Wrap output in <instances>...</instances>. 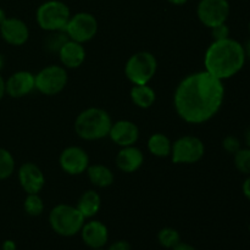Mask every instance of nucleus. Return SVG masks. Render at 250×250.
Listing matches in <instances>:
<instances>
[{
	"mask_svg": "<svg viewBox=\"0 0 250 250\" xmlns=\"http://www.w3.org/2000/svg\"><path fill=\"white\" fill-rule=\"evenodd\" d=\"M244 48V53H246V58L250 59V39L246 43V45L243 46Z\"/></svg>",
	"mask_w": 250,
	"mask_h": 250,
	"instance_id": "f704fd0d",
	"label": "nucleus"
},
{
	"mask_svg": "<svg viewBox=\"0 0 250 250\" xmlns=\"http://www.w3.org/2000/svg\"><path fill=\"white\" fill-rule=\"evenodd\" d=\"M59 163L63 172L71 176L82 175L89 166V156L81 146H67L60 154Z\"/></svg>",
	"mask_w": 250,
	"mask_h": 250,
	"instance_id": "9b49d317",
	"label": "nucleus"
},
{
	"mask_svg": "<svg viewBox=\"0 0 250 250\" xmlns=\"http://www.w3.org/2000/svg\"><path fill=\"white\" fill-rule=\"evenodd\" d=\"M243 193L246 195V198L248 200H250V176L244 181L243 183Z\"/></svg>",
	"mask_w": 250,
	"mask_h": 250,
	"instance_id": "7c9ffc66",
	"label": "nucleus"
},
{
	"mask_svg": "<svg viewBox=\"0 0 250 250\" xmlns=\"http://www.w3.org/2000/svg\"><path fill=\"white\" fill-rule=\"evenodd\" d=\"M146 146L150 154L158 158H167L171 155V150H172V142L164 133L151 134Z\"/></svg>",
	"mask_w": 250,
	"mask_h": 250,
	"instance_id": "4be33fe9",
	"label": "nucleus"
},
{
	"mask_svg": "<svg viewBox=\"0 0 250 250\" xmlns=\"http://www.w3.org/2000/svg\"><path fill=\"white\" fill-rule=\"evenodd\" d=\"M24 211L31 216H39L44 211L43 199L38 194H27L23 203Z\"/></svg>",
	"mask_w": 250,
	"mask_h": 250,
	"instance_id": "a878e982",
	"label": "nucleus"
},
{
	"mask_svg": "<svg viewBox=\"0 0 250 250\" xmlns=\"http://www.w3.org/2000/svg\"><path fill=\"white\" fill-rule=\"evenodd\" d=\"M68 41L67 34L63 31H56V32H50L48 37L44 41L45 44L46 50L51 51V53H59L61 49V46Z\"/></svg>",
	"mask_w": 250,
	"mask_h": 250,
	"instance_id": "b1692460",
	"label": "nucleus"
},
{
	"mask_svg": "<svg viewBox=\"0 0 250 250\" xmlns=\"http://www.w3.org/2000/svg\"><path fill=\"white\" fill-rule=\"evenodd\" d=\"M168 1L173 5H183V4H186L188 0H168Z\"/></svg>",
	"mask_w": 250,
	"mask_h": 250,
	"instance_id": "c9c22d12",
	"label": "nucleus"
},
{
	"mask_svg": "<svg viewBox=\"0 0 250 250\" xmlns=\"http://www.w3.org/2000/svg\"><path fill=\"white\" fill-rule=\"evenodd\" d=\"M158 70L156 58L149 51H138L127 60L125 75L132 84H148Z\"/></svg>",
	"mask_w": 250,
	"mask_h": 250,
	"instance_id": "39448f33",
	"label": "nucleus"
},
{
	"mask_svg": "<svg viewBox=\"0 0 250 250\" xmlns=\"http://www.w3.org/2000/svg\"><path fill=\"white\" fill-rule=\"evenodd\" d=\"M249 31H250V24H249Z\"/></svg>",
	"mask_w": 250,
	"mask_h": 250,
	"instance_id": "a19ab883",
	"label": "nucleus"
},
{
	"mask_svg": "<svg viewBox=\"0 0 250 250\" xmlns=\"http://www.w3.org/2000/svg\"><path fill=\"white\" fill-rule=\"evenodd\" d=\"M172 250H195L194 248H193L192 246H190V244H188V243H178L177 246L175 247V248H172Z\"/></svg>",
	"mask_w": 250,
	"mask_h": 250,
	"instance_id": "2f4dec72",
	"label": "nucleus"
},
{
	"mask_svg": "<svg viewBox=\"0 0 250 250\" xmlns=\"http://www.w3.org/2000/svg\"><path fill=\"white\" fill-rule=\"evenodd\" d=\"M67 80V71L59 65H49L34 75L36 89L44 95H56L62 92Z\"/></svg>",
	"mask_w": 250,
	"mask_h": 250,
	"instance_id": "0eeeda50",
	"label": "nucleus"
},
{
	"mask_svg": "<svg viewBox=\"0 0 250 250\" xmlns=\"http://www.w3.org/2000/svg\"><path fill=\"white\" fill-rule=\"evenodd\" d=\"M2 250H16V244L12 241H5L2 244Z\"/></svg>",
	"mask_w": 250,
	"mask_h": 250,
	"instance_id": "473e14b6",
	"label": "nucleus"
},
{
	"mask_svg": "<svg viewBox=\"0 0 250 250\" xmlns=\"http://www.w3.org/2000/svg\"><path fill=\"white\" fill-rule=\"evenodd\" d=\"M129 95L133 104L141 109H149L156 100L155 90L148 84H134Z\"/></svg>",
	"mask_w": 250,
	"mask_h": 250,
	"instance_id": "412c9836",
	"label": "nucleus"
},
{
	"mask_svg": "<svg viewBox=\"0 0 250 250\" xmlns=\"http://www.w3.org/2000/svg\"><path fill=\"white\" fill-rule=\"evenodd\" d=\"M246 62V53L241 43L231 38L214 41L205 51V71L224 81L237 75Z\"/></svg>",
	"mask_w": 250,
	"mask_h": 250,
	"instance_id": "f03ea898",
	"label": "nucleus"
},
{
	"mask_svg": "<svg viewBox=\"0 0 250 250\" xmlns=\"http://www.w3.org/2000/svg\"><path fill=\"white\" fill-rule=\"evenodd\" d=\"M225 87L221 80L208 71L188 75L177 85L173 105L178 116L189 124H204L221 109Z\"/></svg>",
	"mask_w": 250,
	"mask_h": 250,
	"instance_id": "f257e3e1",
	"label": "nucleus"
},
{
	"mask_svg": "<svg viewBox=\"0 0 250 250\" xmlns=\"http://www.w3.org/2000/svg\"><path fill=\"white\" fill-rule=\"evenodd\" d=\"M211 36L214 41H222V39L229 38V29L226 26V23L219 24L211 28Z\"/></svg>",
	"mask_w": 250,
	"mask_h": 250,
	"instance_id": "c85d7f7f",
	"label": "nucleus"
},
{
	"mask_svg": "<svg viewBox=\"0 0 250 250\" xmlns=\"http://www.w3.org/2000/svg\"><path fill=\"white\" fill-rule=\"evenodd\" d=\"M5 93H6V90H5V81H4V78L1 77V75H0V100L2 99V97L5 95Z\"/></svg>",
	"mask_w": 250,
	"mask_h": 250,
	"instance_id": "72a5a7b5",
	"label": "nucleus"
},
{
	"mask_svg": "<svg viewBox=\"0 0 250 250\" xmlns=\"http://www.w3.org/2000/svg\"><path fill=\"white\" fill-rule=\"evenodd\" d=\"M15 160L11 153L4 148H0V180H6L14 173Z\"/></svg>",
	"mask_w": 250,
	"mask_h": 250,
	"instance_id": "5701e85b",
	"label": "nucleus"
},
{
	"mask_svg": "<svg viewBox=\"0 0 250 250\" xmlns=\"http://www.w3.org/2000/svg\"><path fill=\"white\" fill-rule=\"evenodd\" d=\"M117 168L122 172L132 173L142 167L144 163V154L134 146H124L115 159Z\"/></svg>",
	"mask_w": 250,
	"mask_h": 250,
	"instance_id": "f3484780",
	"label": "nucleus"
},
{
	"mask_svg": "<svg viewBox=\"0 0 250 250\" xmlns=\"http://www.w3.org/2000/svg\"><path fill=\"white\" fill-rule=\"evenodd\" d=\"M59 58L65 68H77L84 62L85 49L83 44L68 39L59 51Z\"/></svg>",
	"mask_w": 250,
	"mask_h": 250,
	"instance_id": "a211bd4d",
	"label": "nucleus"
},
{
	"mask_svg": "<svg viewBox=\"0 0 250 250\" xmlns=\"http://www.w3.org/2000/svg\"><path fill=\"white\" fill-rule=\"evenodd\" d=\"M107 250H131V244L126 241H117L112 243Z\"/></svg>",
	"mask_w": 250,
	"mask_h": 250,
	"instance_id": "c756f323",
	"label": "nucleus"
},
{
	"mask_svg": "<svg viewBox=\"0 0 250 250\" xmlns=\"http://www.w3.org/2000/svg\"><path fill=\"white\" fill-rule=\"evenodd\" d=\"M71 17L70 9L62 1L49 0L38 7L36 14L37 23L48 32L63 31Z\"/></svg>",
	"mask_w": 250,
	"mask_h": 250,
	"instance_id": "423d86ee",
	"label": "nucleus"
},
{
	"mask_svg": "<svg viewBox=\"0 0 250 250\" xmlns=\"http://www.w3.org/2000/svg\"><path fill=\"white\" fill-rule=\"evenodd\" d=\"M222 146L226 151L231 154H236L237 151L241 149V143H239L238 139L233 136H227L226 138L222 142Z\"/></svg>",
	"mask_w": 250,
	"mask_h": 250,
	"instance_id": "cd10ccee",
	"label": "nucleus"
},
{
	"mask_svg": "<svg viewBox=\"0 0 250 250\" xmlns=\"http://www.w3.org/2000/svg\"><path fill=\"white\" fill-rule=\"evenodd\" d=\"M94 250H103L102 248H100V249H94Z\"/></svg>",
	"mask_w": 250,
	"mask_h": 250,
	"instance_id": "ea45409f",
	"label": "nucleus"
},
{
	"mask_svg": "<svg viewBox=\"0 0 250 250\" xmlns=\"http://www.w3.org/2000/svg\"><path fill=\"white\" fill-rule=\"evenodd\" d=\"M102 207V198L95 190H85L78 199L77 208L84 219H90L99 212Z\"/></svg>",
	"mask_w": 250,
	"mask_h": 250,
	"instance_id": "6ab92c4d",
	"label": "nucleus"
},
{
	"mask_svg": "<svg viewBox=\"0 0 250 250\" xmlns=\"http://www.w3.org/2000/svg\"><path fill=\"white\" fill-rule=\"evenodd\" d=\"M84 220L77 208L68 204L56 205L49 214L51 229L63 237H72L81 232Z\"/></svg>",
	"mask_w": 250,
	"mask_h": 250,
	"instance_id": "20e7f679",
	"label": "nucleus"
},
{
	"mask_svg": "<svg viewBox=\"0 0 250 250\" xmlns=\"http://www.w3.org/2000/svg\"><path fill=\"white\" fill-rule=\"evenodd\" d=\"M158 241L159 243L163 247L168 249H172L177 246L181 242L180 233L176 231L175 229H171V227H166L163 229L158 234Z\"/></svg>",
	"mask_w": 250,
	"mask_h": 250,
	"instance_id": "393cba45",
	"label": "nucleus"
},
{
	"mask_svg": "<svg viewBox=\"0 0 250 250\" xmlns=\"http://www.w3.org/2000/svg\"><path fill=\"white\" fill-rule=\"evenodd\" d=\"M81 234H82L83 242L92 249L103 248L109 238L107 227L97 220H92L87 224L84 222L81 229Z\"/></svg>",
	"mask_w": 250,
	"mask_h": 250,
	"instance_id": "dca6fc26",
	"label": "nucleus"
},
{
	"mask_svg": "<svg viewBox=\"0 0 250 250\" xmlns=\"http://www.w3.org/2000/svg\"><path fill=\"white\" fill-rule=\"evenodd\" d=\"M0 34L6 43L11 45H23L29 37V29L22 20L11 17L0 24Z\"/></svg>",
	"mask_w": 250,
	"mask_h": 250,
	"instance_id": "4468645a",
	"label": "nucleus"
},
{
	"mask_svg": "<svg viewBox=\"0 0 250 250\" xmlns=\"http://www.w3.org/2000/svg\"><path fill=\"white\" fill-rule=\"evenodd\" d=\"M19 181L27 194H38L45 185V177L41 168L33 163H24L19 168Z\"/></svg>",
	"mask_w": 250,
	"mask_h": 250,
	"instance_id": "f8f14e48",
	"label": "nucleus"
},
{
	"mask_svg": "<svg viewBox=\"0 0 250 250\" xmlns=\"http://www.w3.org/2000/svg\"><path fill=\"white\" fill-rule=\"evenodd\" d=\"M87 175L90 182L99 188H106L114 183L115 176L112 171L107 166L102 165V164H95V165H89L87 168Z\"/></svg>",
	"mask_w": 250,
	"mask_h": 250,
	"instance_id": "aec40b11",
	"label": "nucleus"
},
{
	"mask_svg": "<svg viewBox=\"0 0 250 250\" xmlns=\"http://www.w3.org/2000/svg\"><path fill=\"white\" fill-rule=\"evenodd\" d=\"M109 137L115 144L121 148L134 146L139 138V128L134 122L128 121V120H120V121L112 122Z\"/></svg>",
	"mask_w": 250,
	"mask_h": 250,
	"instance_id": "ddd939ff",
	"label": "nucleus"
},
{
	"mask_svg": "<svg viewBox=\"0 0 250 250\" xmlns=\"http://www.w3.org/2000/svg\"><path fill=\"white\" fill-rule=\"evenodd\" d=\"M5 20H6V16H5V12H4V10H1V9H0V24H1L2 22L5 21Z\"/></svg>",
	"mask_w": 250,
	"mask_h": 250,
	"instance_id": "e433bc0d",
	"label": "nucleus"
},
{
	"mask_svg": "<svg viewBox=\"0 0 250 250\" xmlns=\"http://www.w3.org/2000/svg\"><path fill=\"white\" fill-rule=\"evenodd\" d=\"M205 146L202 139L194 136H183L172 143L171 159L175 164H195L204 156Z\"/></svg>",
	"mask_w": 250,
	"mask_h": 250,
	"instance_id": "1a4fd4ad",
	"label": "nucleus"
},
{
	"mask_svg": "<svg viewBox=\"0 0 250 250\" xmlns=\"http://www.w3.org/2000/svg\"><path fill=\"white\" fill-rule=\"evenodd\" d=\"M234 165L242 173L250 176V149H239L234 154Z\"/></svg>",
	"mask_w": 250,
	"mask_h": 250,
	"instance_id": "bb28decb",
	"label": "nucleus"
},
{
	"mask_svg": "<svg viewBox=\"0 0 250 250\" xmlns=\"http://www.w3.org/2000/svg\"><path fill=\"white\" fill-rule=\"evenodd\" d=\"M111 125L109 112L100 107H88L76 117L75 131L84 141H99L109 137Z\"/></svg>",
	"mask_w": 250,
	"mask_h": 250,
	"instance_id": "7ed1b4c3",
	"label": "nucleus"
},
{
	"mask_svg": "<svg viewBox=\"0 0 250 250\" xmlns=\"http://www.w3.org/2000/svg\"><path fill=\"white\" fill-rule=\"evenodd\" d=\"M197 15L204 26L212 28L225 23L229 15V4L227 0H200Z\"/></svg>",
	"mask_w": 250,
	"mask_h": 250,
	"instance_id": "9d476101",
	"label": "nucleus"
},
{
	"mask_svg": "<svg viewBox=\"0 0 250 250\" xmlns=\"http://www.w3.org/2000/svg\"><path fill=\"white\" fill-rule=\"evenodd\" d=\"M68 39L77 43H87L92 41L98 32V21L92 14L88 12H78L70 17L65 29Z\"/></svg>",
	"mask_w": 250,
	"mask_h": 250,
	"instance_id": "6e6552de",
	"label": "nucleus"
},
{
	"mask_svg": "<svg viewBox=\"0 0 250 250\" xmlns=\"http://www.w3.org/2000/svg\"><path fill=\"white\" fill-rule=\"evenodd\" d=\"M33 89H36L34 75L29 71L15 72L5 82V90L11 98L26 97Z\"/></svg>",
	"mask_w": 250,
	"mask_h": 250,
	"instance_id": "2eb2a0df",
	"label": "nucleus"
},
{
	"mask_svg": "<svg viewBox=\"0 0 250 250\" xmlns=\"http://www.w3.org/2000/svg\"><path fill=\"white\" fill-rule=\"evenodd\" d=\"M2 66H4V58H2V55L0 54V70L2 68Z\"/></svg>",
	"mask_w": 250,
	"mask_h": 250,
	"instance_id": "58836bf2",
	"label": "nucleus"
},
{
	"mask_svg": "<svg viewBox=\"0 0 250 250\" xmlns=\"http://www.w3.org/2000/svg\"><path fill=\"white\" fill-rule=\"evenodd\" d=\"M246 143L250 149V129H248V131H247V133H246Z\"/></svg>",
	"mask_w": 250,
	"mask_h": 250,
	"instance_id": "4c0bfd02",
	"label": "nucleus"
}]
</instances>
